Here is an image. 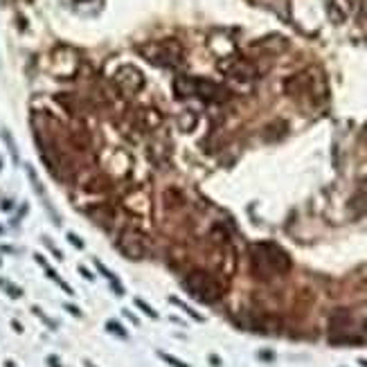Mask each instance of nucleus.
<instances>
[{"mask_svg":"<svg viewBox=\"0 0 367 367\" xmlns=\"http://www.w3.org/2000/svg\"><path fill=\"white\" fill-rule=\"evenodd\" d=\"M250 266L259 280H270L290 270V259L280 246L264 241L250 248Z\"/></svg>","mask_w":367,"mask_h":367,"instance_id":"1","label":"nucleus"},{"mask_svg":"<svg viewBox=\"0 0 367 367\" xmlns=\"http://www.w3.org/2000/svg\"><path fill=\"white\" fill-rule=\"evenodd\" d=\"M174 90H176L178 97L196 95L205 102H226L230 97V90H226L218 84L208 82V79H198V77H185V74L174 79Z\"/></svg>","mask_w":367,"mask_h":367,"instance_id":"2","label":"nucleus"},{"mask_svg":"<svg viewBox=\"0 0 367 367\" xmlns=\"http://www.w3.org/2000/svg\"><path fill=\"white\" fill-rule=\"evenodd\" d=\"M149 64H156L160 68H169V66H178L182 59V48L174 38H164V41H146L136 48Z\"/></svg>","mask_w":367,"mask_h":367,"instance_id":"3","label":"nucleus"},{"mask_svg":"<svg viewBox=\"0 0 367 367\" xmlns=\"http://www.w3.org/2000/svg\"><path fill=\"white\" fill-rule=\"evenodd\" d=\"M182 286L187 288V293H190L192 298L200 300V302H205V304L218 302L223 295V286L218 284L210 272H203V270L190 272V275L182 280Z\"/></svg>","mask_w":367,"mask_h":367,"instance_id":"4","label":"nucleus"},{"mask_svg":"<svg viewBox=\"0 0 367 367\" xmlns=\"http://www.w3.org/2000/svg\"><path fill=\"white\" fill-rule=\"evenodd\" d=\"M118 248L122 250V254L126 259H142L146 254V250H149V241H146V236L142 234L140 230H124L122 236H120L118 241Z\"/></svg>","mask_w":367,"mask_h":367,"instance_id":"5","label":"nucleus"},{"mask_svg":"<svg viewBox=\"0 0 367 367\" xmlns=\"http://www.w3.org/2000/svg\"><path fill=\"white\" fill-rule=\"evenodd\" d=\"M115 84L126 92H136L144 86V74H142V70H138L136 66H122V68L115 72Z\"/></svg>","mask_w":367,"mask_h":367,"instance_id":"6","label":"nucleus"},{"mask_svg":"<svg viewBox=\"0 0 367 367\" xmlns=\"http://www.w3.org/2000/svg\"><path fill=\"white\" fill-rule=\"evenodd\" d=\"M160 356H162V360H167V362H169V365H172V367H187L185 362H180V360H178V358H172V356H167V354H160Z\"/></svg>","mask_w":367,"mask_h":367,"instance_id":"7","label":"nucleus"},{"mask_svg":"<svg viewBox=\"0 0 367 367\" xmlns=\"http://www.w3.org/2000/svg\"><path fill=\"white\" fill-rule=\"evenodd\" d=\"M136 304H138V306H140V308H144V313H146V316H151V318L156 316V311L149 306V304L144 302V300H138V298H136Z\"/></svg>","mask_w":367,"mask_h":367,"instance_id":"8","label":"nucleus"},{"mask_svg":"<svg viewBox=\"0 0 367 367\" xmlns=\"http://www.w3.org/2000/svg\"><path fill=\"white\" fill-rule=\"evenodd\" d=\"M108 329L113 331V334H120V336H122V338H124V336H126V331L122 329V324H118V322H113V320L108 322Z\"/></svg>","mask_w":367,"mask_h":367,"instance_id":"9","label":"nucleus"},{"mask_svg":"<svg viewBox=\"0 0 367 367\" xmlns=\"http://www.w3.org/2000/svg\"><path fill=\"white\" fill-rule=\"evenodd\" d=\"M68 239H70V241H72V244H74V246H77V248H82V246H84V244H82V241H79V236H77V234H72V232H70V234H68Z\"/></svg>","mask_w":367,"mask_h":367,"instance_id":"10","label":"nucleus"},{"mask_svg":"<svg viewBox=\"0 0 367 367\" xmlns=\"http://www.w3.org/2000/svg\"><path fill=\"white\" fill-rule=\"evenodd\" d=\"M88 367H92V365H90V362H88Z\"/></svg>","mask_w":367,"mask_h":367,"instance_id":"11","label":"nucleus"}]
</instances>
